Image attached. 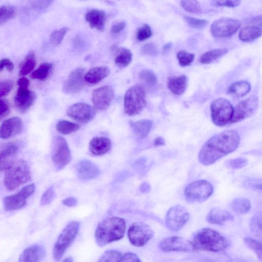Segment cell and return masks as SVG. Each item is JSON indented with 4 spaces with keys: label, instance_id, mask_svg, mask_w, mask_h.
I'll list each match as a JSON object with an SVG mask.
<instances>
[{
    "label": "cell",
    "instance_id": "cell-14",
    "mask_svg": "<svg viewBox=\"0 0 262 262\" xmlns=\"http://www.w3.org/2000/svg\"><path fill=\"white\" fill-rule=\"evenodd\" d=\"M258 106V99L256 96L242 100L234 108L229 124L235 123L250 117L255 113Z\"/></svg>",
    "mask_w": 262,
    "mask_h": 262
},
{
    "label": "cell",
    "instance_id": "cell-41",
    "mask_svg": "<svg viewBox=\"0 0 262 262\" xmlns=\"http://www.w3.org/2000/svg\"><path fill=\"white\" fill-rule=\"evenodd\" d=\"M15 8L10 5H3L0 8V24L2 25L16 15Z\"/></svg>",
    "mask_w": 262,
    "mask_h": 262
},
{
    "label": "cell",
    "instance_id": "cell-11",
    "mask_svg": "<svg viewBox=\"0 0 262 262\" xmlns=\"http://www.w3.org/2000/svg\"><path fill=\"white\" fill-rule=\"evenodd\" d=\"M35 190V184L31 183L23 187L16 193L5 197L3 200L4 209L7 211H13L22 208L26 205L27 198Z\"/></svg>",
    "mask_w": 262,
    "mask_h": 262
},
{
    "label": "cell",
    "instance_id": "cell-38",
    "mask_svg": "<svg viewBox=\"0 0 262 262\" xmlns=\"http://www.w3.org/2000/svg\"><path fill=\"white\" fill-rule=\"evenodd\" d=\"M36 66L35 56L33 51L29 52L21 63L19 74L25 75L30 73Z\"/></svg>",
    "mask_w": 262,
    "mask_h": 262
},
{
    "label": "cell",
    "instance_id": "cell-42",
    "mask_svg": "<svg viewBox=\"0 0 262 262\" xmlns=\"http://www.w3.org/2000/svg\"><path fill=\"white\" fill-rule=\"evenodd\" d=\"M122 255L116 250L106 251L99 258L98 262H121Z\"/></svg>",
    "mask_w": 262,
    "mask_h": 262
},
{
    "label": "cell",
    "instance_id": "cell-25",
    "mask_svg": "<svg viewBox=\"0 0 262 262\" xmlns=\"http://www.w3.org/2000/svg\"><path fill=\"white\" fill-rule=\"evenodd\" d=\"M111 141L104 137L93 138L89 143V150L92 154L100 156L107 152L111 148Z\"/></svg>",
    "mask_w": 262,
    "mask_h": 262
},
{
    "label": "cell",
    "instance_id": "cell-29",
    "mask_svg": "<svg viewBox=\"0 0 262 262\" xmlns=\"http://www.w3.org/2000/svg\"><path fill=\"white\" fill-rule=\"evenodd\" d=\"M250 84L246 81H238L231 84L228 90V93L235 98H242L250 91Z\"/></svg>",
    "mask_w": 262,
    "mask_h": 262
},
{
    "label": "cell",
    "instance_id": "cell-40",
    "mask_svg": "<svg viewBox=\"0 0 262 262\" xmlns=\"http://www.w3.org/2000/svg\"><path fill=\"white\" fill-rule=\"evenodd\" d=\"M244 242L255 253L260 262H262V242L249 237L244 238Z\"/></svg>",
    "mask_w": 262,
    "mask_h": 262
},
{
    "label": "cell",
    "instance_id": "cell-44",
    "mask_svg": "<svg viewBox=\"0 0 262 262\" xmlns=\"http://www.w3.org/2000/svg\"><path fill=\"white\" fill-rule=\"evenodd\" d=\"M181 7L186 11L195 14L202 12V8L200 3L197 1L184 0L180 2Z\"/></svg>",
    "mask_w": 262,
    "mask_h": 262
},
{
    "label": "cell",
    "instance_id": "cell-45",
    "mask_svg": "<svg viewBox=\"0 0 262 262\" xmlns=\"http://www.w3.org/2000/svg\"><path fill=\"white\" fill-rule=\"evenodd\" d=\"M195 55L185 50H181L177 53V57L179 64L181 67H186L190 64L194 59Z\"/></svg>",
    "mask_w": 262,
    "mask_h": 262
},
{
    "label": "cell",
    "instance_id": "cell-16",
    "mask_svg": "<svg viewBox=\"0 0 262 262\" xmlns=\"http://www.w3.org/2000/svg\"><path fill=\"white\" fill-rule=\"evenodd\" d=\"M96 110L88 103L78 102L70 106L67 110V115L82 124L92 120L96 115Z\"/></svg>",
    "mask_w": 262,
    "mask_h": 262
},
{
    "label": "cell",
    "instance_id": "cell-49",
    "mask_svg": "<svg viewBox=\"0 0 262 262\" xmlns=\"http://www.w3.org/2000/svg\"><path fill=\"white\" fill-rule=\"evenodd\" d=\"M184 19L190 26L195 29L204 28L208 23V21L205 19L191 17L188 16H185Z\"/></svg>",
    "mask_w": 262,
    "mask_h": 262
},
{
    "label": "cell",
    "instance_id": "cell-43",
    "mask_svg": "<svg viewBox=\"0 0 262 262\" xmlns=\"http://www.w3.org/2000/svg\"><path fill=\"white\" fill-rule=\"evenodd\" d=\"M69 30V27H64L52 32L50 36V41L51 44L54 46L59 45Z\"/></svg>",
    "mask_w": 262,
    "mask_h": 262
},
{
    "label": "cell",
    "instance_id": "cell-2",
    "mask_svg": "<svg viewBox=\"0 0 262 262\" xmlns=\"http://www.w3.org/2000/svg\"><path fill=\"white\" fill-rule=\"evenodd\" d=\"M196 251L221 252L229 243L227 238L218 231L210 228H203L195 232L191 241Z\"/></svg>",
    "mask_w": 262,
    "mask_h": 262
},
{
    "label": "cell",
    "instance_id": "cell-28",
    "mask_svg": "<svg viewBox=\"0 0 262 262\" xmlns=\"http://www.w3.org/2000/svg\"><path fill=\"white\" fill-rule=\"evenodd\" d=\"M187 85V78L185 75L170 77L167 80V87L171 92L177 95L183 94Z\"/></svg>",
    "mask_w": 262,
    "mask_h": 262
},
{
    "label": "cell",
    "instance_id": "cell-13",
    "mask_svg": "<svg viewBox=\"0 0 262 262\" xmlns=\"http://www.w3.org/2000/svg\"><path fill=\"white\" fill-rule=\"evenodd\" d=\"M241 26L239 21L235 19L224 17L215 20L211 25L210 31L215 38H224L235 34Z\"/></svg>",
    "mask_w": 262,
    "mask_h": 262
},
{
    "label": "cell",
    "instance_id": "cell-60",
    "mask_svg": "<svg viewBox=\"0 0 262 262\" xmlns=\"http://www.w3.org/2000/svg\"><path fill=\"white\" fill-rule=\"evenodd\" d=\"M62 204L68 207H74L76 205L77 202L73 197L67 198L62 200Z\"/></svg>",
    "mask_w": 262,
    "mask_h": 262
},
{
    "label": "cell",
    "instance_id": "cell-35",
    "mask_svg": "<svg viewBox=\"0 0 262 262\" xmlns=\"http://www.w3.org/2000/svg\"><path fill=\"white\" fill-rule=\"evenodd\" d=\"M249 226L253 235L262 241V212H256L251 217Z\"/></svg>",
    "mask_w": 262,
    "mask_h": 262
},
{
    "label": "cell",
    "instance_id": "cell-50",
    "mask_svg": "<svg viewBox=\"0 0 262 262\" xmlns=\"http://www.w3.org/2000/svg\"><path fill=\"white\" fill-rule=\"evenodd\" d=\"M55 196V192L52 186L48 188L43 193L40 199V205L46 206L53 201Z\"/></svg>",
    "mask_w": 262,
    "mask_h": 262
},
{
    "label": "cell",
    "instance_id": "cell-15",
    "mask_svg": "<svg viewBox=\"0 0 262 262\" xmlns=\"http://www.w3.org/2000/svg\"><path fill=\"white\" fill-rule=\"evenodd\" d=\"M159 247L164 252H193L196 251L191 241L177 236L164 238L160 242Z\"/></svg>",
    "mask_w": 262,
    "mask_h": 262
},
{
    "label": "cell",
    "instance_id": "cell-30",
    "mask_svg": "<svg viewBox=\"0 0 262 262\" xmlns=\"http://www.w3.org/2000/svg\"><path fill=\"white\" fill-rule=\"evenodd\" d=\"M130 125L135 134L141 138L146 137L149 133L152 122L147 119H143L136 122H130Z\"/></svg>",
    "mask_w": 262,
    "mask_h": 262
},
{
    "label": "cell",
    "instance_id": "cell-37",
    "mask_svg": "<svg viewBox=\"0 0 262 262\" xmlns=\"http://www.w3.org/2000/svg\"><path fill=\"white\" fill-rule=\"evenodd\" d=\"M79 124L66 120L59 121L56 126L57 131L64 135L74 133L80 128Z\"/></svg>",
    "mask_w": 262,
    "mask_h": 262
},
{
    "label": "cell",
    "instance_id": "cell-3",
    "mask_svg": "<svg viewBox=\"0 0 262 262\" xmlns=\"http://www.w3.org/2000/svg\"><path fill=\"white\" fill-rule=\"evenodd\" d=\"M125 221L120 217H112L103 220L97 225L95 232V238L99 246L121 239L125 233Z\"/></svg>",
    "mask_w": 262,
    "mask_h": 262
},
{
    "label": "cell",
    "instance_id": "cell-63",
    "mask_svg": "<svg viewBox=\"0 0 262 262\" xmlns=\"http://www.w3.org/2000/svg\"><path fill=\"white\" fill-rule=\"evenodd\" d=\"M73 260L72 257L69 256L64 258L62 262H73Z\"/></svg>",
    "mask_w": 262,
    "mask_h": 262
},
{
    "label": "cell",
    "instance_id": "cell-1",
    "mask_svg": "<svg viewBox=\"0 0 262 262\" xmlns=\"http://www.w3.org/2000/svg\"><path fill=\"white\" fill-rule=\"evenodd\" d=\"M240 136L234 130H226L214 135L203 145L198 155L200 162L204 165L213 164L236 150Z\"/></svg>",
    "mask_w": 262,
    "mask_h": 262
},
{
    "label": "cell",
    "instance_id": "cell-9",
    "mask_svg": "<svg viewBox=\"0 0 262 262\" xmlns=\"http://www.w3.org/2000/svg\"><path fill=\"white\" fill-rule=\"evenodd\" d=\"M51 158L57 170L63 169L70 162L72 158L71 152L64 138L58 136L54 139Z\"/></svg>",
    "mask_w": 262,
    "mask_h": 262
},
{
    "label": "cell",
    "instance_id": "cell-61",
    "mask_svg": "<svg viewBox=\"0 0 262 262\" xmlns=\"http://www.w3.org/2000/svg\"><path fill=\"white\" fill-rule=\"evenodd\" d=\"M164 140L163 138L161 137H157L154 140L155 146H161L164 145Z\"/></svg>",
    "mask_w": 262,
    "mask_h": 262
},
{
    "label": "cell",
    "instance_id": "cell-18",
    "mask_svg": "<svg viewBox=\"0 0 262 262\" xmlns=\"http://www.w3.org/2000/svg\"><path fill=\"white\" fill-rule=\"evenodd\" d=\"M84 69L77 68L73 70L64 82L62 90L67 94H75L83 89L84 84Z\"/></svg>",
    "mask_w": 262,
    "mask_h": 262
},
{
    "label": "cell",
    "instance_id": "cell-5",
    "mask_svg": "<svg viewBox=\"0 0 262 262\" xmlns=\"http://www.w3.org/2000/svg\"><path fill=\"white\" fill-rule=\"evenodd\" d=\"M145 92L141 85H135L129 88L124 97V112L128 116L139 114L146 106Z\"/></svg>",
    "mask_w": 262,
    "mask_h": 262
},
{
    "label": "cell",
    "instance_id": "cell-48",
    "mask_svg": "<svg viewBox=\"0 0 262 262\" xmlns=\"http://www.w3.org/2000/svg\"><path fill=\"white\" fill-rule=\"evenodd\" d=\"M151 35L150 27L147 24H144L138 29L136 37L139 41H143L149 38Z\"/></svg>",
    "mask_w": 262,
    "mask_h": 262
},
{
    "label": "cell",
    "instance_id": "cell-59",
    "mask_svg": "<svg viewBox=\"0 0 262 262\" xmlns=\"http://www.w3.org/2000/svg\"><path fill=\"white\" fill-rule=\"evenodd\" d=\"M249 26H252L261 28L262 27V15L256 16L248 20Z\"/></svg>",
    "mask_w": 262,
    "mask_h": 262
},
{
    "label": "cell",
    "instance_id": "cell-8",
    "mask_svg": "<svg viewBox=\"0 0 262 262\" xmlns=\"http://www.w3.org/2000/svg\"><path fill=\"white\" fill-rule=\"evenodd\" d=\"M213 192L212 185L206 180H201L188 184L185 189L184 195L189 202H202L208 199Z\"/></svg>",
    "mask_w": 262,
    "mask_h": 262
},
{
    "label": "cell",
    "instance_id": "cell-22",
    "mask_svg": "<svg viewBox=\"0 0 262 262\" xmlns=\"http://www.w3.org/2000/svg\"><path fill=\"white\" fill-rule=\"evenodd\" d=\"M78 177L82 180H89L97 178L100 174L98 166L87 159L78 161L75 166Z\"/></svg>",
    "mask_w": 262,
    "mask_h": 262
},
{
    "label": "cell",
    "instance_id": "cell-10",
    "mask_svg": "<svg viewBox=\"0 0 262 262\" xmlns=\"http://www.w3.org/2000/svg\"><path fill=\"white\" fill-rule=\"evenodd\" d=\"M127 235L133 245L142 247L152 237L154 231L147 224L143 222H136L130 226Z\"/></svg>",
    "mask_w": 262,
    "mask_h": 262
},
{
    "label": "cell",
    "instance_id": "cell-23",
    "mask_svg": "<svg viewBox=\"0 0 262 262\" xmlns=\"http://www.w3.org/2000/svg\"><path fill=\"white\" fill-rule=\"evenodd\" d=\"M45 254L46 250L42 245H33L23 251L19 257L18 262H40Z\"/></svg>",
    "mask_w": 262,
    "mask_h": 262
},
{
    "label": "cell",
    "instance_id": "cell-27",
    "mask_svg": "<svg viewBox=\"0 0 262 262\" xmlns=\"http://www.w3.org/2000/svg\"><path fill=\"white\" fill-rule=\"evenodd\" d=\"M110 73V69L107 67H96L91 69L85 73L84 80L89 83H97L106 77Z\"/></svg>",
    "mask_w": 262,
    "mask_h": 262
},
{
    "label": "cell",
    "instance_id": "cell-33",
    "mask_svg": "<svg viewBox=\"0 0 262 262\" xmlns=\"http://www.w3.org/2000/svg\"><path fill=\"white\" fill-rule=\"evenodd\" d=\"M228 52L226 48L213 49L208 51L200 57V61L202 64H210L225 55Z\"/></svg>",
    "mask_w": 262,
    "mask_h": 262
},
{
    "label": "cell",
    "instance_id": "cell-31",
    "mask_svg": "<svg viewBox=\"0 0 262 262\" xmlns=\"http://www.w3.org/2000/svg\"><path fill=\"white\" fill-rule=\"evenodd\" d=\"M262 35L261 28L248 26L243 28L239 32L238 37L244 42H251L260 37Z\"/></svg>",
    "mask_w": 262,
    "mask_h": 262
},
{
    "label": "cell",
    "instance_id": "cell-53",
    "mask_svg": "<svg viewBox=\"0 0 262 262\" xmlns=\"http://www.w3.org/2000/svg\"><path fill=\"white\" fill-rule=\"evenodd\" d=\"M10 113V105L9 102L5 99L1 98L0 100V118L3 119Z\"/></svg>",
    "mask_w": 262,
    "mask_h": 262
},
{
    "label": "cell",
    "instance_id": "cell-19",
    "mask_svg": "<svg viewBox=\"0 0 262 262\" xmlns=\"http://www.w3.org/2000/svg\"><path fill=\"white\" fill-rule=\"evenodd\" d=\"M19 144L16 142H9L1 145L0 149L1 171H6L16 161L19 151Z\"/></svg>",
    "mask_w": 262,
    "mask_h": 262
},
{
    "label": "cell",
    "instance_id": "cell-58",
    "mask_svg": "<svg viewBox=\"0 0 262 262\" xmlns=\"http://www.w3.org/2000/svg\"><path fill=\"white\" fill-rule=\"evenodd\" d=\"M126 25V22L124 21L118 22L112 26L111 32L113 34H118L125 29Z\"/></svg>",
    "mask_w": 262,
    "mask_h": 262
},
{
    "label": "cell",
    "instance_id": "cell-47",
    "mask_svg": "<svg viewBox=\"0 0 262 262\" xmlns=\"http://www.w3.org/2000/svg\"><path fill=\"white\" fill-rule=\"evenodd\" d=\"M248 163V160L247 158L238 157L227 160L225 162V165L229 168L237 169L246 166Z\"/></svg>",
    "mask_w": 262,
    "mask_h": 262
},
{
    "label": "cell",
    "instance_id": "cell-24",
    "mask_svg": "<svg viewBox=\"0 0 262 262\" xmlns=\"http://www.w3.org/2000/svg\"><path fill=\"white\" fill-rule=\"evenodd\" d=\"M85 18L92 28L103 30L106 19L104 11L97 9L90 10L86 13Z\"/></svg>",
    "mask_w": 262,
    "mask_h": 262
},
{
    "label": "cell",
    "instance_id": "cell-36",
    "mask_svg": "<svg viewBox=\"0 0 262 262\" xmlns=\"http://www.w3.org/2000/svg\"><path fill=\"white\" fill-rule=\"evenodd\" d=\"M139 78L144 86L152 88L157 83V78L155 73L148 69H143L139 73Z\"/></svg>",
    "mask_w": 262,
    "mask_h": 262
},
{
    "label": "cell",
    "instance_id": "cell-26",
    "mask_svg": "<svg viewBox=\"0 0 262 262\" xmlns=\"http://www.w3.org/2000/svg\"><path fill=\"white\" fill-rule=\"evenodd\" d=\"M234 220V216L229 211L218 207L212 208L206 216L208 223L213 225H221Z\"/></svg>",
    "mask_w": 262,
    "mask_h": 262
},
{
    "label": "cell",
    "instance_id": "cell-4",
    "mask_svg": "<svg viewBox=\"0 0 262 262\" xmlns=\"http://www.w3.org/2000/svg\"><path fill=\"white\" fill-rule=\"evenodd\" d=\"M31 173L28 163L25 160L16 161L5 171L4 183L6 188L12 191L20 185L29 181Z\"/></svg>",
    "mask_w": 262,
    "mask_h": 262
},
{
    "label": "cell",
    "instance_id": "cell-55",
    "mask_svg": "<svg viewBox=\"0 0 262 262\" xmlns=\"http://www.w3.org/2000/svg\"><path fill=\"white\" fill-rule=\"evenodd\" d=\"M52 2V1H32L31 6L36 10H42L49 7Z\"/></svg>",
    "mask_w": 262,
    "mask_h": 262
},
{
    "label": "cell",
    "instance_id": "cell-51",
    "mask_svg": "<svg viewBox=\"0 0 262 262\" xmlns=\"http://www.w3.org/2000/svg\"><path fill=\"white\" fill-rule=\"evenodd\" d=\"M141 53L145 55L154 57L158 54V50L155 43L150 42L144 45L142 47Z\"/></svg>",
    "mask_w": 262,
    "mask_h": 262
},
{
    "label": "cell",
    "instance_id": "cell-54",
    "mask_svg": "<svg viewBox=\"0 0 262 262\" xmlns=\"http://www.w3.org/2000/svg\"><path fill=\"white\" fill-rule=\"evenodd\" d=\"M240 3L241 1L235 0L216 1L213 2L214 5L231 8L238 6Z\"/></svg>",
    "mask_w": 262,
    "mask_h": 262
},
{
    "label": "cell",
    "instance_id": "cell-57",
    "mask_svg": "<svg viewBox=\"0 0 262 262\" xmlns=\"http://www.w3.org/2000/svg\"><path fill=\"white\" fill-rule=\"evenodd\" d=\"M121 262H142L139 257L135 253L127 252L122 255Z\"/></svg>",
    "mask_w": 262,
    "mask_h": 262
},
{
    "label": "cell",
    "instance_id": "cell-32",
    "mask_svg": "<svg viewBox=\"0 0 262 262\" xmlns=\"http://www.w3.org/2000/svg\"><path fill=\"white\" fill-rule=\"evenodd\" d=\"M132 58L133 55L129 49L121 48L117 50L115 62L117 67L123 68L130 63Z\"/></svg>",
    "mask_w": 262,
    "mask_h": 262
},
{
    "label": "cell",
    "instance_id": "cell-52",
    "mask_svg": "<svg viewBox=\"0 0 262 262\" xmlns=\"http://www.w3.org/2000/svg\"><path fill=\"white\" fill-rule=\"evenodd\" d=\"M13 83L11 80H6L1 82L0 83V97L7 95L13 88Z\"/></svg>",
    "mask_w": 262,
    "mask_h": 262
},
{
    "label": "cell",
    "instance_id": "cell-6",
    "mask_svg": "<svg viewBox=\"0 0 262 262\" xmlns=\"http://www.w3.org/2000/svg\"><path fill=\"white\" fill-rule=\"evenodd\" d=\"M79 227V222L72 221L63 229L53 249V257L55 260H60L67 249L73 243L78 234Z\"/></svg>",
    "mask_w": 262,
    "mask_h": 262
},
{
    "label": "cell",
    "instance_id": "cell-34",
    "mask_svg": "<svg viewBox=\"0 0 262 262\" xmlns=\"http://www.w3.org/2000/svg\"><path fill=\"white\" fill-rule=\"evenodd\" d=\"M231 208L236 213L244 214L247 213L251 208L250 201L245 198H237L230 203Z\"/></svg>",
    "mask_w": 262,
    "mask_h": 262
},
{
    "label": "cell",
    "instance_id": "cell-17",
    "mask_svg": "<svg viewBox=\"0 0 262 262\" xmlns=\"http://www.w3.org/2000/svg\"><path fill=\"white\" fill-rule=\"evenodd\" d=\"M115 93L110 85H104L93 90L92 101L94 108L99 111H104L108 108L114 98Z\"/></svg>",
    "mask_w": 262,
    "mask_h": 262
},
{
    "label": "cell",
    "instance_id": "cell-20",
    "mask_svg": "<svg viewBox=\"0 0 262 262\" xmlns=\"http://www.w3.org/2000/svg\"><path fill=\"white\" fill-rule=\"evenodd\" d=\"M35 99V93L30 91L28 86H18L14 98V103L18 111L25 113L31 107Z\"/></svg>",
    "mask_w": 262,
    "mask_h": 262
},
{
    "label": "cell",
    "instance_id": "cell-62",
    "mask_svg": "<svg viewBox=\"0 0 262 262\" xmlns=\"http://www.w3.org/2000/svg\"><path fill=\"white\" fill-rule=\"evenodd\" d=\"M172 43L171 42H168L165 45L162 49V53L165 54L168 52L171 48Z\"/></svg>",
    "mask_w": 262,
    "mask_h": 262
},
{
    "label": "cell",
    "instance_id": "cell-39",
    "mask_svg": "<svg viewBox=\"0 0 262 262\" xmlns=\"http://www.w3.org/2000/svg\"><path fill=\"white\" fill-rule=\"evenodd\" d=\"M52 68V64L51 63L43 62L32 72L31 76L33 79L45 80L48 77Z\"/></svg>",
    "mask_w": 262,
    "mask_h": 262
},
{
    "label": "cell",
    "instance_id": "cell-7",
    "mask_svg": "<svg viewBox=\"0 0 262 262\" xmlns=\"http://www.w3.org/2000/svg\"><path fill=\"white\" fill-rule=\"evenodd\" d=\"M234 108L227 99L220 98L213 100L210 105L211 117L213 123L223 127L229 124Z\"/></svg>",
    "mask_w": 262,
    "mask_h": 262
},
{
    "label": "cell",
    "instance_id": "cell-12",
    "mask_svg": "<svg viewBox=\"0 0 262 262\" xmlns=\"http://www.w3.org/2000/svg\"><path fill=\"white\" fill-rule=\"evenodd\" d=\"M189 218V213L183 206L175 205L168 211L165 217V225L169 230L176 232L183 228Z\"/></svg>",
    "mask_w": 262,
    "mask_h": 262
},
{
    "label": "cell",
    "instance_id": "cell-56",
    "mask_svg": "<svg viewBox=\"0 0 262 262\" xmlns=\"http://www.w3.org/2000/svg\"><path fill=\"white\" fill-rule=\"evenodd\" d=\"M4 68H6L8 72H11L14 70V65L9 59L3 58L0 62V72H1Z\"/></svg>",
    "mask_w": 262,
    "mask_h": 262
},
{
    "label": "cell",
    "instance_id": "cell-46",
    "mask_svg": "<svg viewBox=\"0 0 262 262\" xmlns=\"http://www.w3.org/2000/svg\"><path fill=\"white\" fill-rule=\"evenodd\" d=\"M243 185L247 189L262 191V179L248 178L243 181Z\"/></svg>",
    "mask_w": 262,
    "mask_h": 262
},
{
    "label": "cell",
    "instance_id": "cell-21",
    "mask_svg": "<svg viewBox=\"0 0 262 262\" xmlns=\"http://www.w3.org/2000/svg\"><path fill=\"white\" fill-rule=\"evenodd\" d=\"M23 129L21 119L13 117L3 121L0 127L1 138L6 140L19 134Z\"/></svg>",
    "mask_w": 262,
    "mask_h": 262
}]
</instances>
